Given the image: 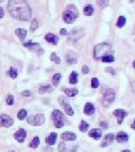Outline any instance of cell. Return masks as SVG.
<instances>
[{"label":"cell","mask_w":135,"mask_h":152,"mask_svg":"<svg viewBox=\"0 0 135 152\" xmlns=\"http://www.w3.org/2000/svg\"><path fill=\"white\" fill-rule=\"evenodd\" d=\"M8 12L14 18L22 22H27L32 16V10L26 0H9Z\"/></svg>","instance_id":"cell-1"},{"label":"cell","mask_w":135,"mask_h":152,"mask_svg":"<svg viewBox=\"0 0 135 152\" xmlns=\"http://www.w3.org/2000/svg\"><path fill=\"white\" fill-rule=\"evenodd\" d=\"M110 50V45L108 43H100L95 46L94 50V58L95 60H101L103 56L107 55Z\"/></svg>","instance_id":"cell-2"},{"label":"cell","mask_w":135,"mask_h":152,"mask_svg":"<svg viewBox=\"0 0 135 152\" xmlns=\"http://www.w3.org/2000/svg\"><path fill=\"white\" fill-rule=\"evenodd\" d=\"M78 17V10L74 6H68V9L63 13V20L67 24L73 23Z\"/></svg>","instance_id":"cell-3"},{"label":"cell","mask_w":135,"mask_h":152,"mask_svg":"<svg viewBox=\"0 0 135 152\" xmlns=\"http://www.w3.org/2000/svg\"><path fill=\"white\" fill-rule=\"evenodd\" d=\"M52 119H53L55 127L61 128V127L63 126V122H64V121H63V114H62L60 111L55 109L53 113H52Z\"/></svg>","instance_id":"cell-4"},{"label":"cell","mask_w":135,"mask_h":152,"mask_svg":"<svg viewBox=\"0 0 135 152\" xmlns=\"http://www.w3.org/2000/svg\"><path fill=\"white\" fill-rule=\"evenodd\" d=\"M45 122V117L42 114L34 115V116H30L27 118V123L30 124V125H36V126H40L43 123Z\"/></svg>","instance_id":"cell-5"},{"label":"cell","mask_w":135,"mask_h":152,"mask_svg":"<svg viewBox=\"0 0 135 152\" xmlns=\"http://www.w3.org/2000/svg\"><path fill=\"white\" fill-rule=\"evenodd\" d=\"M115 98V94L113 90H107L105 94H104V97H103V105L104 106H108L109 104H111L114 101Z\"/></svg>","instance_id":"cell-6"},{"label":"cell","mask_w":135,"mask_h":152,"mask_svg":"<svg viewBox=\"0 0 135 152\" xmlns=\"http://www.w3.org/2000/svg\"><path fill=\"white\" fill-rule=\"evenodd\" d=\"M13 124H14V119L10 116H8V115L6 114H2L0 116V125H2V126L5 127H9L11 126Z\"/></svg>","instance_id":"cell-7"},{"label":"cell","mask_w":135,"mask_h":152,"mask_svg":"<svg viewBox=\"0 0 135 152\" xmlns=\"http://www.w3.org/2000/svg\"><path fill=\"white\" fill-rule=\"evenodd\" d=\"M24 46L25 48H28V49H30V50L33 51H38V54H42L43 53V50L40 48V45L37 44V43H32V42H27L24 44Z\"/></svg>","instance_id":"cell-8"},{"label":"cell","mask_w":135,"mask_h":152,"mask_svg":"<svg viewBox=\"0 0 135 152\" xmlns=\"http://www.w3.org/2000/svg\"><path fill=\"white\" fill-rule=\"evenodd\" d=\"M114 115L116 116L118 124H122V123H123L124 117L126 116V112H125V111H123V109H116V111H114Z\"/></svg>","instance_id":"cell-9"},{"label":"cell","mask_w":135,"mask_h":152,"mask_svg":"<svg viewBox=\"0 0 135 152\" xmlns=\"http://www.w3.org/2000/svg\"><path fill=\"white\" fill-rule=\"evenodd\" d=\"M26 138V132H25V130H23V128H20V130H18L16 133H15V139L17 140L18 142H24V140Z\"/></svg>","instance_id":"cell-10"},{"label":"cell","mask_w":135,"mask_h":152,"mask_svg":"<svg viewBox=\"0 0 135 152\" xmlns=\"http://www.w3.org/2000/svg\"><path fill=\"white\" fill-rule=\"evenodd\" d=\"M82 31H74V32H72L71 33V36L69 37V42H77L79 38L82 37Z\"/></svg>","instance_id":"cell-11"},{"label":"cell","mask_w":135,"mask_h":152,"mask_svg":"<svg viewBox=\"0 0 135 152\" xmlns=\"http://www.w3.org/2000/svg\"><path fill=\"white\" fill-rule=\"evenodd\" d=\"M89 135H90L91 138H94V139L98 140L101 138V131H100L99 128H94V130H91V131L89 132Z\"/></svg>","instance_id":"cell-12"},{"label":"cell","mask_w":135,"mask_h":152,"mask_svg":"<svg viewBox=\"0 0 135 152\" xmlns=\"http://www.w3.org/2000/svg\"><path fill=\"white\" fill-rule=\"evenodd\" d=\"M45 39H46L49 43H51V44H56L57 41H59V38L56 37L54 34H52V33L46 34V35H45Z\"/></svg>","instance_id":"cell-13"},{"label":"cell","mask_w":135,"mask_h":152,"mask_svg":"<svg viewBox=\"0 0 135 152\" xmlns=\"http://www.w3.org/2000/svg\"><path fill=\"white\" fill-rule=\"evenodd\" d=\"M76 134L74 133H71V132H64L62 134V140L63 141H72V140H76Z\"/></svg>","instance_id":"cell-14"},{"label":"cell","mask_w":135,"mask_h":152,"mask_svg":"<svg viewBox=\"0 0 135 152\" xmlns=\"http://www.w3.org/2000/svg\"><path fill=\"white\" fill-rule=\"evenodd\" d=\"M116 140H117V142H119V143H124V142H126V141L128 140V135H127L126 133H124V132H119V133L116 135Z\"/></svg>","instance_id":"cell-15"},{"label":"cell","mask_w":135,"mask_h":152,"mask_svg":"<svg viewBox=\"0 0 135 152\" xmlns=\"http://www.w3.org/2000/svg\"><path fill=\"white\" fill-rule=\"evenodd\" d=\"M95 113V107L91 102H87L86 106H84V114L87 115H91Z\"/></svg>","instance_id":"cell-16"},{"label":"cell","mask_w":135,"mask_h":152,"mask_svg":"<svg viewBox=\"0 0 135 152\" xmlns=\"http://www.w3.org/2000/svg\"><path fill=\"white\" fill-rule=\"evenodd\" d=\"M16 35L23 41V39H25V37H26L27 32L25 29H23V28H17L16 29Z\"/></svg>","instance_id":"cell-17"},{"label":"cell","mask_w":135,"mask_h":152,"mask_svg":"<svg viewBox=\"0 0 135 152\" xmlns=\"http://www.w3.org/2000/svg\"><path fill=\"white\" fill-rule=\"evenodd\" d=\"M113 139H114V135H113V134H108V135H106V136H105V140H104V142L101 143V147H103V148L107 147L108 144L111 143Z\"/></svg>","instance_id":"cell-18"},{"label":"cell","mask_w":135,"mask_h":152,"mask_svg":"<svg viewBox=\"0 0 135 152\" xmlns=\"http://www.w3.org/2000/svg\"><path fill=\"white\" fill-rule=\"evenodd\" d=\"M56 138H57L56 133H51L50 136L46 139V143L50 144V145H53L54 143H55V141H56Z\"/></svg>","instance_id":"cell-19"},{"label":"cell","mask_w":135,"mask_h":152,"mask_svg":"<svg viewBox=\"0 0 135 152\" xmlns=\"http://www.w3.org/2000/svg\"><path fill=\"white\" fill-rule=\"evenodd\" d=\"M83 14H84L86 16H91V15L94 14V8H92V6H90V5L86 6V7L83 8Z\"/></svg>","instance_id":"cell-20"},{"label":"cell","mask_w":135,"mask_h":152,"mask_svg":"<svg viewBox=\"0 0 135 152\" xmlns=\"http://www.w3.org/2000/svg\"><path fill=\"white\" fill-rule=\"evenodd\" d=\"M64 91H65L67 96H69V97H73V96H76V95L78 94V90H77V89L65 88V89H64Z\"/></svg>","instance_id":"cell-21"},{"label":"cell","mask_w":135,"mask_h":152,"mask_svg":"<svg viewBox=\"0 0 135 152\" xmlns=\"http://www.w3.org/2000/svg\"><path fill=\"white\" fill-rule=\"evenodd\" d=\"M64 111H65V113H67L68 115H70V116H73V114H74L72 107H71L69 104H67V102H64Z\"/></svg>","instance_id":"cell-22"},{"label":"cell","mask_w":135,"mask_h":152,"mask_svg":"<svg viewBox=\"0 0 135 152\" xmlns=\"http://www.w3.org/2000/svg\"><path fill=\"white\" fill-rule=\"evenodd\" d=\"M38 144H40V138H37V136H36V138H34V139L32 140V142H30L29 147L34 149V148H37V147H38Z\"/></svg>","instance_id":"cell-23"},{"label":"cell","mask_w":135,"mask_h":152,"mask_svg":"<svg viewBox=\"0 0 135 152\" xmlns=\"http://www.w3.org/2000/svg\"><path fill=\"white\" fill-rule=\"evenodd\" d=\"M40 94H45V92H51L52 91V87L51 86H42L40 88Z\"/></svg>","instance_id":"cell-24"},{"label":"cell","mask_w":135,"mask_h":152,"mask_svg":"<svg viewBox=\"0 0 135 152\" xmlns=\"http://www.w3.org/2000/svg\"><path fill=\"white\" fill-rule=\"evenodd\" d=\"M101 60H103V62H106V63H110V62H114V56L113 55H105V56H103L101 58Z\"/></svg>","instance_id":"cell-25"},{"label":"cell","mask_w":135,"mask_h":152,"mask_svg":"<svg viewBox=\"0 0 135 152\" xmlns=\"http://www.w3.org/2000/svg\"><path fill=\"white\" fill-rule=\"evenodd\" d=\"M97 3L100 8H106L109 3V0H97Z\"/></svg>","instance_id":"cell-26"},{"label":"cell","mask_w":135,"mask_h":152,"mask_svg":"<svg viewBox=\"0 0 135 152\" xmlns=\"http://www.w3.org/2000/svg\"><path fill=\"white\" fill-rule=\"evenodd\" d=\"M70 82L71 83H77L78 82V75H77V72H72L70 75Z\"/></svg>","instance_id":"cell-27"},{"label":"cell","mask_w":135,"mask_h":152,"mask_svg":"<svg viewBox=\"0 0 135 152\" xmlns=\"http://www.w3.org/2000/svg\"><path fill=\"white\" fill-rule=\"evenodd\" d=\"M88 127H89V125H88V123H87V122H84V121H81L80 126H79V128H80L81 132H86V131L88 130Z\"/></svg>","instance_id":"cell-28"},{"label":"cell","mask_w":135,"mask_h":152,"mask_svg":"<svg viewBox=\"0 0 135 152\" xmlns=\"http://www.w3.org/2000/svg\"><path fill=\"white\" fill-rule=\"evenodd\" d=\"M126 23V18L124 17V16H121L119 18H118V20H117V27H119V28H122L123 26H124V24Z\"/></svg>","instance_id":"cell-29"},{"label":"cell","mask_w":135,"mask_h":152,"mask_svg":"<svg viewBox=\"0 0 135 152\" xmlns=\"http://www.w3.org/2000/svg\"><path fill=\"white\" fill-rule=\"evenodd\" d=\"M60 79H61V75L60 73H55L53 76V85L54 86H57L60 83Z\"/></svg>","instance_id":"cell-30"},{"label":"cell","mask_w":135,"mask_h":152,"mask_svg":"<svg viewBox=\"0 0 135 152\" xmlns=\"http://www.w3.org/2000/svg\"><path fill=\"white\" fill-rule=\"evenodd\" d=\"M26 116H27V112L25 109H20V111L18 112V118H19V119H25Z\"/></svg>","instance_id":"cell-31"},{"label":"cell","mask_w":135,"mask_h":152,"mask_svg":"<svg viewBox=\"0 0 135 152\" xmlns=\"http://www.w3.org/2000/svg\"><path fill=\"white\" fill-rule=\"evenodd\" d=\"M51 60L54 61L55 63H57V64L61 62V60H60V58L56 55V53H52V54H51Z\"/></svg>","instance_id":"cell-32"},{"label":"cell","mask_w":135,"mask_h":152,"mask_svg":"<svg viewBox=\"0 0 135 152\" xmlns=\"http://www.w3.org/2000/svg\"><path fill=\"white\" fill-rule=\"evenodd\" d=\"M98 86H99L98 79H97V78H92V79H91V87H92V88H97Z\"/></svg>","instance_id":"cell-33"},{"label":"cell","mask_w":135,"mask_h":152,"mask_svg":"<svg viewBox=\"0 0 135 152\" xmlns=\"http://www.w3.org/2000/svg\"><path fill=\"white\" fill-rule=\"evenodd\" d=\"M37 26H38V22H37L36 19H33V22H32V24H30V29H32V31H35V29L37 28Z\"/></svg>","instance_id":"cell-34"},{"label":"cell","mask_w":135,"mask_h":152,"mask_svg":"<svg viewBox=\"0 0 135 152\" xmlns=\"http://www.w3.org/2000/svg\"><path fill=\"white\" fill-rule=\"evenodd\" d=\"M9 75H10V77H11L13 79H15V78L17 77V75H18V72H17V70H16V69L11 68V69H10V71H9Z\"/></svg>","instance_id":"cell-35"},{"label":"cell","mask_w":135,"mask_h":152,"mask_svg":"<svg viewBox=\"0 0 135 152\" xmlns=\"http://www.w3.org/2000/svg\"><path fill=\"white\" fill-rule=\"evenodd\" d=\"M59 151L60 152H65L67 151V148H65V144L62 142V143H60V145H59Z\"/></svg>","instance_id":"cell-36"},{"label":"cell","mask_w":135,"mask_h":152,"mask_svg":"<svg viewBox=\"0 0 135 152\" xmlns=\"http://www.w3.org/2000/svg\"><path fill=\"white\" fill-rule=\"evenodd\" d=\"M6 102L8 104V105H13L14 104V97L11 95H9L8 97H7V99H6Z\"/></svg>","instance_id":"cell-37"},{"label":"cell","mask_w":135,"mask_h":152,"mask_svg":"<svg viewBox=\"0 0 135 152\" xmlns=\"http://www.w3.org/2000/svg\"><path fill=\"white\" fill-rule=\"evenodd\" d=\"M68 63H70V64L77 63V59H76V58H73V59H69V58H68Z\"/></svg>","instance_id":"cell-38"},{"label":"cell","mask_w":135,"mask_h":152,"mask_svg":"<svg viewBox=\"0 0 135 152\" xmlns=\"http://www.w3.org/2000/svg\"><path fill=\"white\" fill-rule=\"evenodd\" d=\"M88 72H89V68H88V66H86V65H84V66H83V68H82V73H84V75H87V73H88Z\"/></svg>","instance_id":"cell-39"},{"label":"cell","mask_w":135,"mask_h":152,"mask_svg":"<svg viewBox=\"0 0 135 152\" xmlns=\"http://www.w3.org/2000/svg\"><path fill=\"white\" fill-rule=\"evenodd\" d=\"M22 95H23V96H25V97H29V96H30V91L25 90V91H23V92H22Z\"/></svg>","instance_id":"cell-40"},{"label":"cell","mask_w":135,"mask_h":152,"mask_svg":"<svg viewBox=\"0 0 135 152\" xmlns=\"http://www.w3.org/2000/svg\"><path fill=\"white\" fill-rule=\"evenodd\" d=\"M100 125H101L103 128H107V123H106V122H101V123H100Z\"/></svg>","instance_id":"cell-41"},{"label":"cell","mask_w":135,"mask_h":152,"mask_svg":"<svg viewBox=\"0 0 135 152\" xmlns=\"http://www.w3.org/2000/svg\"><path fill=\"white\" fill-rule=\"evenodd\" d=\"M60 34H61V35H65V34H67V31H65L64 28H62V29L60 31Z\"/></svg>","instance_id":"cell-42"},{"label":"cell","mask_w":135,"mask_h":152,"mask_svg":"<svg viewBox=\"0 0 135 152\" xmlns=\"http://www.w3.org/2000/svg\"><path fill=\"white\" fill-rule=\"evenodd\" d=\"M3 15H5V13H3V9H2V8H0V18H2V17H3Z\"/></svg>","instance_id":"cell-43"},{"label":"cell","mask_w":135,"mask_h":152,"mask_svg":"<svg viewBox=\"0 0 135 152\" xmlns=\"http://www.w3.org/2000/svg\"><path fill=\"white\" fill-rule=\"evenodd\" d=\"M106 71H109V72H110V73H111V75H114V71H113V69H107V70H106Z\"/></svg>","instance_id":"cell-44"},{"label":"cell","mask_w":135,"mask_h":152,"mask_svg":"<svg viewBox=\"0 0 135 152\" xmlns=\"http://www.w3.org/2000/svg\"><path fill=\"white\" fill-rule=\"evenodd\" d=\"M132 128H133V130H135V121H134V122H133V125H132Z\"/></svg>","instance_id":"cell-45"},{"label":"cell","mask_w":135,"mask_h":152,"mask_svg":"<svg viewBox=\"0 0 135 152\" xmlns=\"http://www.w3.org/2000/svg\"><path fill=\"white\" fill-rule=\"evenodd\" d=\"M122 152H131L130 150H124V151H122Z\"/></svg>","instance_id":"cell-46"},{"label":"cell","mask_w":135,"mask_h":152,"mask_svg":"<svg viewBox=\"0 0 135 152\" xmlns=\"http://www.w3.org/2000/svg\"><path fill=\"white\" fill-rule=\"evenodd\" d=\"M133 65H134V68H135V61H134V62H133Z\"/></svg>","instance_id":"cell-47"},{"label":"cell","mask_w":135,"mask_h":152,"mask_svg":"<svg viewBox=\"0 0 135 152\" xmlns=\"http://www.w3.org/2000/svg\"><path fill=\"white\" fill-rule=\"evenodd\" d=\"M1 1H3V0H0V2H1Z\"/></svg>","instance_id":"cell-48"},{"label":"cell","mask_w":135,"mask_h":152,"mask_svg":"<svg viewBox=\"0 0 135 152\" xmlns=\"http://www.w3.org/2000/svg\"><path fill=\"white\" fill-rule=\"evenodd\" d=\"M11 152H14V151H11Z\"/></svg>","instance_id":"cell-49"}]
</instances>
